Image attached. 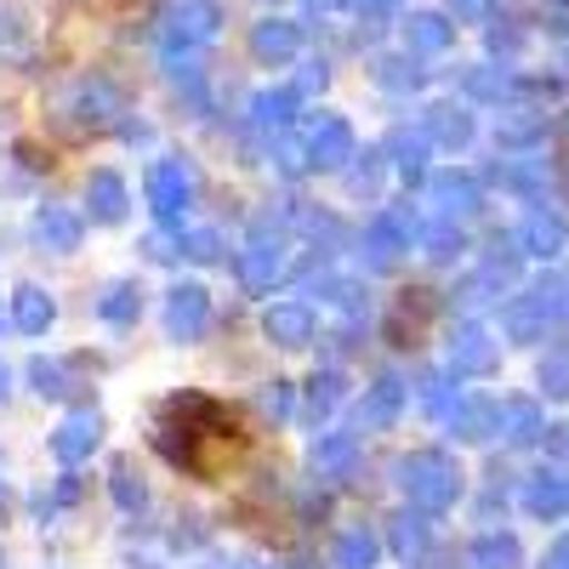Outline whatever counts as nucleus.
Returning a JSON list of instances; mask_svg holds the SVG:
<instances>
[{
  "instance_id": "f257e3e1",
  "label": "nucleus",
  "mask_w": 569,
  "mask_h": 569,
  "mask_svg": "<svg viewBox=\"0 0 569 569\" xmlns=\"http://www.w3.org/2000/svg\"><path fill=\"white\" fill-rule=\"evenodd\" d=\"M399 485H405L410 507L439 512V507H450V501H456L461 472H456L439 450H416V456H405V461H399Z\"/></svg>"
},
{
  "instance_id": "f03ea898",
  "label": "nucleus",
  "mask_w": 569,
  "mask_h": 569,
  "mask_svg": "<svg viewBox=\"0 0 569 569\" xmlns=\"http://www.w3.org/2000/svg\"><path fill=\"white\" fill-rule=\"evenodd\" d=\"M284 268H291V246H284V228H273L268 217L251 228V240L240 251V279L246 291H273V284L284 279Z\"/></svg>"
},
{
  "instance_id": "7ed1b4c3",
  "label": "nucleus",
  "mask_w": 569,
  "mask_h": 569,
  "mask_svg": "<svg viewBox=\"0 0 569 569\" xmlns=\"http://www.w3.org/2000/svg\"><path fill=\"white\" fill-rule=\"evenodd\" d=\"M222 29V7L217 0H177V7L166 12V58L177 52H200V46H211Z\"/></svg>"
},
{
  "instance_id": "20e7f679",
  "label": "nucleus",
  "mask_w": 569,
  "mask_h": 569,
  "mask_svg": "<svg viewBox=\"0 0 569 569\" xmlns=\"http://www.w3.org/2000/svg\"><path fill=\"white\" fill-rule=\"evenodd\" d=\"M308 171H342L348 160H359V149H353V126L348 120H337V114H319L313 126H308Z\"/></svg>"
},
{
  "instance_id": "39448f33",
  "label": "nucleus",
  "mask_w": 569,
  "mask_h": 569,
  "mask_svg": "<svg viewBox=\"0 0 569 569\" xmlns=\"http://www.w3.org/2000/svg\"><path fill=\"white\" fill-rule=\"evenodd\" d=\"M188 200H194V182H188V171H182L177 160L149 166V206H154V217H160L166 228H182Z\"/></svg>"
},
{
  "instance_id": "423d86ee",
  "label": "nucleus",
  "mask_w": 569,
  "mask_h": 569,
  "mask_svg": "<svg viewBox=\"0 0 569 569\" xmlns=\"http://www.w3.org/2000/svg\"><path fill=\"white\" fill-rule=\"evenodd\" d=\"M211 325V291L206 284H177V291L166 297V330L171 342H200Z\"/></svg>"
},
{
  "instance_id": "0eeeda50",
  "label": "nucleus",
  "mask_w": 569,
  "mask_h": 569,
  "mask_svg": "<svg viewBox=\"0 0 569 569\" xmlns=\"http://www.w3.org/2000/svg\"><path fill=\"white\" fill-rule=\"evenodd\" d=\"M410 233H416V222L405 211H382V217L365 228V262L370 268H393L410 251Z\"/></svg>"
},
{
  "instance_id": "6e6552de",
  "label": "nucleus",
  "mask_w": 569,
  "mask_h": 569,
  "mask_svg": "<svg viewBox=\"0 0 569 569\" xmlns=\"http://www.w3.org/2000/svg\"><path fill=\"white\" fill-rule=\"evenodd\" d=\"M98 439H103V416L98 410H74V416H63V427L52 433V456L63 467H80V461H91Z\"/></svg>"
},
{
  "instance_id": "1a4fd4ad",
  "label": "nucleus",
  "mask_w": 569,
  "mask_h": 569,
  "mask_svg": "<svg viewBox=\"0 0 569 569\" xmlns=\"http://www.w3.org/2000/svg\"><path fill=\"white\" fill-rule=\"evenodd\" d=\"M29 233H34V246H40V251L69 257V251H80L86 222H80V211H69V206H40L34 222H29Z\"/></svg>"
},
{
  "instance_id": "9d476101",
  "label": "nucleus",
  "mask_w": 569,
  "mask_h": 569,
  "mask_svg": "<svg viewBox=\"0 0 569 569\" xmlns=\"http://www.w3.org/2000/svg\"><path fill=\"white\" fill-rule=\"evenodd\" d=\"M262 337L273 348H308L313 342V308L308 302H273L262 313Z\"/></svg>"
},
{
  "instance_id": "9b49d317",
  "label": "nucleus",
  "mask_w": 569,
  "mask_h": 569,
  "mask_svg": "<svg viewBox=\"0 0 569 569\" xmlns=\"http://www.w3.org/2000/svg\"><path fill=\"white\" fill-rule=\"evenodd\" d=\"M251 52H257V63H273V69H284L297 52H302V29L291 23V18H268V23H257L251 29Z\"/></svg>"
},
{
  "instance_id": "f8f14e48",
  "label": "nucleus",
  "mask_w": 569,
  "mask_h": 569,
  "mask_svg": "<svg viewBox=\"0 0 569 569\" xmlns=\"http://www.w3.org/2000/svg\"><path fill=\"white\" fill-rule=\"evenodd\" d=\"M86 206H91V217H98V222H126V211H131L126 177H114V171H91V182H86Z\"/></svg>"
},
{
  "instance_id": "ddd939ff",
  "label": "nucleus",
  "mask_w": 569,
  "mask_h": 569,
  "mask_svg": "<svg viewBox=\"0 0 569 569\" xmlns=\"http://www.w3.org/2000/svg\"><path fill=\"white\" fill-rule=\"evenodd\" d=\"M405 382L399 376H382L376 388H365V405H359V427H393L399 410H405Z\"/></svg>"
},
{
  "instance_id": "4468645a",
  "label": "nucleus",
  "mask_w": 569,
  "mask_h": 569,
  "mask_svg": "<svg viewBox=\"0 0 569 569\" xmlns=\"http://www.w3.org/2000/svg\"><path fill=\"white\" fill-rule=\"evenodd\" d=\"M12 325L23 330V337H46V330L58 325V302L40 291V284H23V291L12 297Z\"/></svg>"
},
{
  "instance_id": "2eb2a0df",
  "label": "nucleus",
  "mask_w": 569,
  "mask_h": 569,
  "mask_svg": "<svg viewBox=\"0 0 569 569\" xmlns=\"http://www.w3.org/2000/svg\"><path fill=\"white\" fill-rule=\"evenodd\" d=\"M297 109H302V91H291V86H279V91H262V98L251 103V120H257V131H291V120H297Z\"/></svg>"
},
{
  "instance_id": "dca6fc26",
  "label": "nucleus",
  "mask_w": 569,
  "mask_h": 569,
  "mask_svg": "<svg viewBox=\"0 0 569 569\" xmlns=\"http://www.w3.org/2000/svg\"><path fill=\"white\" fill-rule=\"evenodd\" d=\"M342 399H348V376L342 370H319L308 382V421H330Z\"/></svg>"
},
{
  "instance_id": "f3484780",
  "label": "nucleus",
  "mask_w": 569,
  "mask_h": 569,
  "mask_svg": "<svg viewBox=\"0 0 569 569\" xmlns=\"http://www.w3.org/2000/svg\"><path fill=\"white\" fill-rule=\"evenodd\" d=\"M353 450H359L353 433H319V445H313V472H319V479H337V472L353 467Z\"/></svg>"
},
{
  "instance_id": "a211bd4d",
  "label": "nucleus",
  "mask_w": 569,
  "mask_h": 569,
  "mask_svg": "<svg viewBox=\"0 0 569 569\" xmlns=\"http://www.w3.org/2000/svg\"><path fill=\"white\" fill-rule=\"evenodd\" d=\"M393 171L405 177V182H421L427 177V137H410V131H393Z\"/></svg>"
},
{
  "instance_id": "6ab92c4d",
  "label": "nucleus",
  "mask_w": 569,
  "mask_h": 569,
  "mask_svg": "<svg viewBox=\"0 0 569 569\" xmlns=\"http://www.w3.org/2000/svg\"><path fill=\"white\" fill-rule=\"evenodd\" d=\"M376 558H382V541L370 530H348L337 541V569H376Z\"/></svg>"
},
{
  "instance_id": "aec40b11",
  "label": "nucleus",
  "mask_w": 569,
  "mask_h": 569,
  "mask_svg": "<svg viewBox=\"0 0 569 569\" xmlns=\"http://www.w3.org/2000/svg\"><path fill=\"white\" fill-rule=\"evenodd\" d=\"M405 40L416 46V52H445V46H450V23L439 12H416L405 23Z\"/></svg>"
},
{
  "instance_id": "412c9836",
  "label": "nucleus",
  "mask_w": 569,
  "mask_h": 569,
  "mask_svg": "<svg viewBox=\"0 0 569 569\" xmlns=\"http://www.w3.org/2000/svg\"><path fill=\"white\" fill-rule=\"evenodd\" d=\"M427 137H433V142H445V149H461V142L472 137V120H467L461 109L439 103L433 114H427Z\"/></svg>"
},
{
  "instance_id": "4be33fe9",
  "label": "nucleus",
  "mask_w": 569,
  "mask_h": 569,
  "mask_svg": "<svg viewBox=\"0 0 569 569\" xmlns=\"http://www.w3.org/2000/svg\"><path fill=\"white\" fill-rule=\"evenodd\" d=\"M450 359H456V370H490V342H485V330H456V348H450Z\"/></svg>"
},
{
  "instance_id": "5701e85b",
  "label": "nucleus",
  "mask_w": 569,
  "mask_h": 569,
  "mask_svg": "<svg viewBox=\"0 0 569 569\" xmlns=\"http://www.w3.org/2000/svg\"><path fill=\"white\" fill-rule=\"evenodd\" d=\"M137 308H142V291H137L131 279H120L114 291H109V297L98 302V313H103L109 325H131V319H137Z\"/></svg>"
},
{
  "instance_id": "b1692460",
  "label": "nucleus",
  "mask_w": 569,
  "mask_h": 569,
  "mask_svg": "<svg viewBox=\"0 0 569 569\" xmlns=\"http://www.w3.org/2000/svg\"><path fill=\"white\" fill-rule=\"evenodd\" d=\"M29 382H34L40 399H69V370L58 359H34L29 365Z\"/></svg>"
},
{
  "instance_id": "393cba45",
  "label": "nucleus",
  "mask_w": 569,
  "mask_h": 569,
  "mask_svg": "<svg viewBox=\"0 0 569 569\" xmlns=\"http://www.w3.org/2000/svg\"><path fill=\"white\" fill-rule=\"evenodd\" d=\"M421 547H427V525H421V512L405 507V512L393 518V552L410 558V552H421Z\"/></svg>"
},
{
  "instance_id": "a878e982",
  "label": "nucleus",
  "mask_w": 569,
  "mask_h": 569,
  "mask_svg": "<svg viewBox=\"0 0 569 569\" xmlns=\"http://www.w3.org/2000/svg\"><path fill=\"white\" fill-rule=\"evenodd\" d=\"M177 257H188V262H222V240L211 228H194V233H182V240H177Z\"/></svg>"
},
{
  "instance_id": "bb28decb",
  "label": "nucleus",
  "mask_w": 569,
  "mask_h": 569,
  "mask_svg": "<svg viewBox=\"0 0 569 569\" xmlns=\"http://www.w3.org/2000/svg\"><path fill=\"white\" fill-rule=\"evenodd\" d=\"M433 200H439L445 211H472V182H467V177H439V182H433Z\"/></svg>"
},
{
  "instance_id": "cd10ccee",
  "label": "nucleus",
  "mask_w": 569,
  "mask_h": 569,
  "mask_svg": "<svg viewBox=\"0 0 569 569\" xmlns=\"http://www.w3.org/2000/svg\"><path fill=\"white\" fill-rule=\"evenodd\" d=\"M376 80H382L388 91H416V86H421V69H416L410 58H388V63H382V74H376Z\"/></svg>"
},
{
  "instance_id": "c85d7f7f",
  "label": "nucleus",
  "mask_w": 569,
  "mask_h": 569,
  "mask_svg": "<svg viewBox=\"0 0 569 569\" xmlns=\"http://www.w3.org/2000/svg\"><path fill=\"white\" fill-rule=\"evenodd\" d=\"M114 501H120L126 512H137V507H142V479H137L131 467H114Z\"/></svg>"
},
{
  "instance_id": "c756f323",
  "label": "nucleus",
  "mask_w": 569,
  "mask_h": 569,
  "mask_svg": "<svg viewBox=\"0 0 569 569\" xmlns=\"http://www.w3.org/2000/svg\"><path fill=\"white\" fill-rule=\"evenodd\" d=\"M461 251V233H450L445 222L439 228H427V257H433V262H450Z\"/></svg>"
},
{
  "instance_id": "7c9ffc66",
  "label": "nucleus",
  "mask_w": 569,
  "mask_h": 569,
  "mask_svg": "<svg viewBox=\"0 0 569 569\" xmlns=\"http://www.w3.org/2000/svg\"><path fill=\"white\" fill-rule=\"evenodd\" d=\"M479 563L485 569H512L518 552H512V541H479Z\"/></svg>"
},
{
  "instance_id": "2f4dec72",
  "label": "nucleus",
  "mask_w": 569,
  "mask_h": 569,
  "mask_svg": "<svg viewBox=\"0 0 569 569\" xmlns=\"http://www.w3.org/2000/svg\"><path fill=\"white\" fill-rule=\"evenodd\" d=\"M450 421H456V433H461V439H485V410H479V405H467V410H456Z\"/></svg>"
},
{
  "instance_id": "473e14b6",
  "label": "nucleus",
  "mask_w": 569,
  "mask_h": 569,
  "mask_svg": "<svg viewBox=\"0 0 569 569\" xmlns=\"http://www.w3.org/2000/svg\"><path fill=\"white\" fill-rule=\"evenodd\" d=\"M376 160H382V149H370V154H365V166L353 171V188H359V194H370V188H376Z\"/></svg>"
},
{
  "instance_id": "72a5a7b5",
  "label": "nucleus",
  "mask_w": 569,
  "mask_h": 569,
  "mask_svg": "<svg viewBox=\"0 0 569 569\" xmlns=\"http://www.w3.org/2000/svg\"><path fill=\"white\" fill-rule=\"evenodd\" d=\"M262 405H268L273 416H284V410H291V382H273V393H268Z\"/></svg>"
},
{
  "instance_id": "f704fd0d",
  "label": "nucleus",
  "mask_w": 569,
  "mask_h": 569,
  "mask_svg": "<svg viewBox=\"0 0 569 569\" xmlns=\"http://www.w3.org/2000/svg\"><path fill=\"white\" fill-rule=\"evenodd\" d=\"M450 12H456V18H479L485 0H450Z\"/></svg>"
},
{
  "instance_id": "c9c22d12",
  "label": "nucleus",
  "mask_w": 569,
  "mask_h": 569,
  "mask_svg": "<svg viewBox=\"0 0 569 569\" xmlns=\"http://www.w3.org/2000/svg\"><path fill=\"white\" fill-rule=\"evenodd\" d=\"M7 388H12V370H7V365H0V399H7Z\"/></svg>"
},
{
  "instance_id": "e433bc0d",
  "label": "nucleus",
  "mask_w": 569,
  "mask_h": 569,
  "mask_svg": "<svg viewBox=\"0 0 569 569\" xmlns=\"http://www.w3.org/2000/svg\"><path fill=\"white\" fill-rule=\"evenodd\" d=\"M313 7H342V0H313Z\"/></svg>"
},
{
  "instance_id": "4c0bfd02",
  "label": "nucleus",
  "mask_w": 569,
  "mask_h": 569,
  "mask_svg": "<svg viewBox=\"0 0 569 569\" xmlns=\"http://www.w3.org/2000/svg\"><path fill=\"white\" fill-rule=\"evenodd\" d=\"M0 501H7V485H0Z\"/></svg>"
},
{
  "instance_id": "58836bf2",
  "label": "nucleus",
  "mask_w": 569,
  "mask_h": 569,
  "mask_svg": "<svg viewBox=\"0 0 569 569\" xmlns=\"http://www.w3.org/2000/svg\"><path fill=\"white\" fill-rule=\"evenodd\" d=\"M0 569H7V563H0Z\"/></svg>"
}]
</instances>
